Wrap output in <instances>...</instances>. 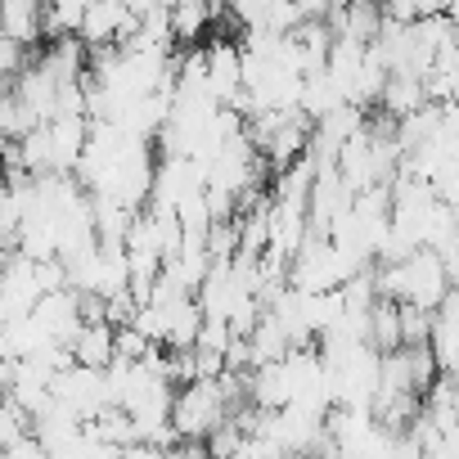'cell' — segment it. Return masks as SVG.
Instances as JSON below:
<instances>
[{
  "instance_id": "cell-1",
  "label": "cell",
  "mask_w": 459,
  "mask_h": 459,
  "mask_svg": "<svg viewBox=\"0 0 459 459\" xmlns=\"http://www.w3.org/2000/svg\"><path fill=\"white\" fill-rule=\"evenodd\" d=\"M221 423H230V405L221 383H189L176 392V410H171V428L185 441H207Z\"/></svg>"
},
{
  "instance_id": "cell-2",
  "label": "cell",
  "mask_w": 459,
  "mask_h": 459,
  "mask_svg": "<svg viewBox=\"0 0 459 459\" xmlns=\"http://www.w3.org/2000/svg\"><path fill=\"white\" fill-rule=\"evenodd\" d=\"M455 293L450 284V271L441 262V253L423 248L405 262V302L410 307H423V311H441V302Z\"/></svg>"
},
{
  "instance_id": "cell-3",
  "label": "cell",
  "mask_w": 459,
  "mask_h": 459,
  "mask_svg": "<svg viewBox=\"0 0 459 459\" xmlns=\"http://www.w3.org/2000/svg\"><path fill=\"white\" fill-rule=\"evenodd\" d=\"M0 37H10L19 46H28L32 55L46 50V32H41V5H32V0H5L0 5Z\"/></svg>"
},
{
  "instance_id": "cell-4",
  "label": "cell",
  "mask_w": 459,
  "mask_h": 459,
  "mask_svg": "<svg viewBox=\"0 0 459 459\" xmlns=\"http://www.w3.org/2000/svg\"><path fill=\"white\" fill-rule=\"evenodd\" d=\"M73 360L86 365V369L108 374V365L117 360V329L113 325H86L73 342Z\"/></svg>"
},
{
  "instance_id": "cell-5",
  "label": "cell",
  "mask_w": 459,
  "mask_h": 459,
  "mask_svg": "<svg viewBox=\"0 0 459 459\" xmlns=\"http://www.w3.org/2000/svg\"><path fill=\"white\" fill-rule=\"evenodd\" d=\"M207 28H216L212 5H198V0H180V5H171V32H176V46L198 50V41L207 37Z\"/></svg>"
},
{
  "instance_id": "cell-6",
  "label": "cell",
  "mask_w": 459,
  "mask_h": 459,
  "mask_svg": "<svg viewBox=\"0 0 459 459\" xmlns=\"http://www.w3.org/2000/svg\"><path fill=\"white\" fill-rule=\"evenodd\" d=\"M86 0H55V5H41V32H46V46L50 41H64V37H82L86 28Z\"/></svg>"
},
{
  "instance_id": "cell-7",
  "label": "cell",
  "mask_w": 459,
  "mask_h": 459,
  "mask_svg": "<svg viewBox=\"0 0 459 459\" xmlns=\"http://www.w3.org/2000/svg\"><path fill=\"white\" fill-rule=\"evenodd\" d=\"M369 347H374L378 356H392V351L405 347V333H401V302H383V298H378V307L369 311Z\"/></svg>"
},
{
  "instance_id": "cell-8",
  "label": "cell",
  "mask_w": 459,
  "mask_h": 459,
  "mask_svg": "<svg viewBox=\"0 0 459 459\" xmlns=\"http://www.w3.org/2000/svg\"><path fill=\"white\" fill-rule=\"evenodd\" d=\"M149 351H153V342H149L135 325H122V329H117V360H126V365H144Z\"/></svg>"
},
{
  "instance_id": "cell-9",
  "label": "cell",
  "mask_w": 459,
  "mask_h": 459,
  "mask_svg": "<svg viewBox=\"0 0 459 459\" xmlns=\"http://www.w3.org/2000/svg\"><path fill=\"white\" fill-rule=\"evenodd\" d=\"M82 325H108V298L104 293H77Z\"/></svg>"
},
{
  "instance_id": "cell-10",
  "label": "cell",
  "mask_w": 459,
  "mask_h": 459,
  "mask_svg": "<svg viewBox=\"0 0 459 459\" xmlns=\"http://www.w3.org/2000/svg\"><path fill=\"white\" fill-rule=\"evenodd\" d=\"M0 459H50V450H46L37 437H28V441H19V446H5V450H0Z\"/></svg>"
},
{
  "instance_id": "cell-11",
  "label": "cell",
  "mask_w": 459,
  "mask_h": 459,
  "mask_svg": "<svg viewBox=\"0 0 459 459\" xmlns=\"http://www.w3.org/2000/svg\"><path fill=\"white\" fill-rule=\"evenodd\" d=\"M117 459H167V455H162L158 446H149V441H140V446H126V450H122Z\"/></svg>"
}]
</instances>
